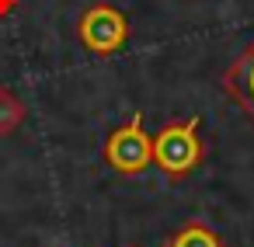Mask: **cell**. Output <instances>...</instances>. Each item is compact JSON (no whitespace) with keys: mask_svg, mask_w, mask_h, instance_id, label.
Segmentation results:
<instances>
[{"mask_svg":"<svg viewBox=\"0 0 254 247\" xmlns=\"http://www.w3.org/2000/svg\"><path fill=\"white\" fill-rule=\"evenodd\" d=\"M202 160H205V143H202V119L198 115L167 122L153 136V164L164 171V178L181 181L191 171H198Z\"/></svg>","mask_w":254,"mask_h":247,"instance_id":"cell-1","label":"cell"},{"mask_svg":"<svg viewBox=\"0 0 254 247\" xmlns=\"http://www.w3.org/2000/svg\"><path fill=\"white\" fill-rule=\"evenodd\" d=\"M129 18L112 4H91L77 18V39L94 56H119L129 46Z\"/></svg>","mask_w":254,"mask_h":247,"instance_id":"cell-2","label":"cell"},{"mask_svg":"<svg viewBox=\"0 0 254 247\" xmlns=\"http://www.w3.org/2000/svg\"><path fill=\"white\" fill-rule=\"evenodd\" d=\"M105 164L115 171V174H143L153 160V136H146V125H143V115L136 112L126 125L112 129L108 139H105V150H101Z\"/></svg>","mask_w":254,"mask_h":247,"instance_id":"cell-3","label":"cell"},{"mask_svg":"<svg viewBox=\"0 0 254 247\" xmlns=\"http://www.w3.org/2000/svg\"><path fill=\"white\" fill-rule=\"evenodd\" d=\"M219 87L237 101V108L254 122V42L230 63V70L219 77Z\"/></svg>","mask_w":254,"mask_h":247,"instance_id":"cell-4","label":"cell"},{"mask_svg":"<svg viewBox=\"0 0 254 247\" xmlns=\"http://www.w3.org/2000/svg\"><path fill=\"white\" fill-rule=\"evenodd\" d=\"M164 247H226L205 223H198V219H188L185 226H178L167 240H164Z\"/></svg>","mask_w":254,"mask_h":247,"instance_id":"cell-5","label":"cell"},{"mask_svg":"<svg viewBox=\"0 0 254 247\" xmlns=\"http://www.w3.org/2000/svg\"><path fill=\"white\" fill-rule=\"evenodd\" d=\"M25 115H28L25 101H21L11 87H0V136L18 132V129H21V122H25Z\"/></svg>","mask_w":254,"mask_h":247,"instance_id":"cell-6","label":"cell"},{"mask_svg":"<svg viewBox=\"0 0 254 247\" xmlns=\"http://www.w3.org/2000/svg\"><path fill=\"white\" fill-rule=\"evenodd\" d=\"M18 7V0H0V18H4V14H11Z\"/></svg>","mask_w":254,"mask_h":247,"instance_id":"cell-7","label":"cell"}]
</instances>
